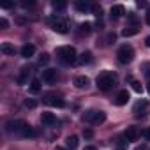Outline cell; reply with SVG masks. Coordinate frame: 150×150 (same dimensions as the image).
<instances>
[{"label": "cell", "mask_w": 150, "mask_h": 150, "mask_svg": "<svg viewBox=\"0 0 150 150\" xmlns=\"http://www.w3.org/2000/svg\"><path fill=\"white\" fill-rule=\"evenodd\" d=\"M145 44H146V46H148V48H150V35H148V37H146V39H145Z\"/></svg>", "instance_id": "d590c367"}, {"label": "cell", "mask_w": 150, "mask_h": 150, "mask_svg": "<svg viewBox=\"0 0 150 150\" xmlns=\"http://www.w3.org/2000/svg\"><path fill=\"white\" fill-rule=\"evenodd\" d=\"M34 53H35V46L34 44H25L21 48V57L23 58H30V57H34Z\"/></svg>", "instance_id": "5bb4252c"}, {"label": "cell", "mask_w": 150, "mask_h": 150, "mask_svg": "<svg viewBox=\"0 0 150 150\" xmlns=\"http://www.w3.org/2000/svg\"><path fill=\"white\" fill-rule=\"evenodd\" d=\"M65 6H67L65 2H53V7H55V9H58V11L65 9Z\"/></svg>", "instance_id": "83f0119b"}, {"label": "cell", "mask_w": 150, "mask_h": 150, "mask_svg": "<svg viewBox=\"0 0 150 150\" xmlns=\"http://www.w3.org/2000/svg\"><path fill=\"white\" fill-rule=\"evenodd\" d=\"M85 150H96V146H85Z\"/></svg>", "instance_id": "74e56055"}, {"label": "cell", "mask_w": 150, "mask_h": 150, "mask_svg": "<svg viewBox=\"0 0 150 150\" xmlns=\"http://www.w3.org/2000/svg\"><path fill=\"white\" fill-rule=\"evenodd\" d=\"M145 21H146V25H150V11L146 13V16H145Z\"/></svg>", "instance_id": "836d02e7"}, {"label": "cell", "mask_w": 150, "mask_h": 150, "mask_svg": "<svg viewBox=\"0 0 150 150\" xmlns=\"http://www.w3.org/2000/svg\"><path fill=\"white\" fill-rule=\"evenodd\" d=\"M90 30H92V25H90L88 21L80 25V32H81V34H90Z\"/></svg>", "instance_id": "603a6c76"}, {"label": "cell", "mask_w": 150, "mask_h": 150, "mask_svg": "<svg viewBox=\"0 0 150 150\" xmlns=\"http://www.w3.org/2000/svg\"><path fill=\"white\" fill-rule=\"evenodd\" d=\"M145 136H146V138L150 139V127H146V131H145Z\"/></svg>", "instance_id": "e575fe53"}, {"label": "cell", "mask_w": 150, "mask_h": 150, "mask_svg": "<svg viewBox=\"0 0 150 150\" xmlns=\"http://www.w3.org/2000/svg\"><path fill=\"white\" fill-rule=\"evenodd\" d=\"M138 136H139L138 127L131 125V127H127V129H125V138H127L129 141H136V139H138Z\"/></svg>", "instance_id": "30bf717a"}, {"label": "cell", "mask_w": 150, "mask_h": 150, "mask_svg": "<svg viewBox=\"0 0 150 150\" xmlns=\"http://www.w3.org/2000/svg\"><path fill=\"white\" fill-rule=\"evenodd\" d=\"M92 11L97 14V16H101V13H103V9H101V6H97V4H94L92 6Z\"/></svg>", "instance_id": "f1b7e54d"}, {"label": "cell", "mask_w": 150, "mask_h": 150, "mask_svg": "<svg viewBox=\"0 0 150 150\" xmlns=\"http://www.w3.org/2000/svg\"><path fill=\"white\" fill-rule=\"evenodd\" d=\"M50 23H51V28H53L57 34H67L69 25H67V21H65L64 18L53 16V18H50Z\"/></svg>", "instance_id": "3957f363"}, {"label": "cell", "mask_w": 150, "mask_h": 150, "mask_svg": "<svg viewBox=\"0 0 150 150\" xmlns=\"http://www.w3.org/2000/svg\"><path fill=\"white\" fill-rule=\"evenodd\" d=\"M115 81H117L115 74L106 71V72H103L101 76L97 78V88H99V90H110V88L115 85Z\"/></svg>", "instance_id": "7a4b0ae2"}, {"label": "cell", "mask_w": 150, "mask_h": 150, "mask_svg": "<svg viewBox=\"0 0 150 150\" xmlns=\"http://www.w3.org/2000/svg\"><path fill=\"white\" fill-rule=\"evenodd\" d=\"M65 143H67L69 148H76V146H78V136H69V138L65 139Z\"/></svg>", "instance_id": "44dd1931"}, {"label": "cell", "mask_w": 150, "mask_h": 150, "mask_svg": "<svg viewBox=\"0 0 150 150\" xmlns=\"http://www.w3.org/2000/svg\"><path fill=\"white\" fill-rule=\"evenodd\" d=\"M21 125H23L21 120H9V122L6 124V131H7V132H16V134H20Z\"/></svg>", "instance_id": "ba28073f"}, {"label": "cell", "mask_w": 150, "mask_h": 150, "mask_svg": "<svg viewBox=\"0 0 150 150\" xmlns=\"http://www.w3.org/2000/svg\"><path fill=\"white\" fill-rule=\"evenodd\" d=\"M83 136H85L87 139H90V138L94 136V131H92V129H85V131H83Z\"/></svg>", "instance_id": "f546056e"}, {"label": "cell", "mask_w": 150, "mask_h": 150, "mask_svg": "<svg viewBox=\"0 0 150 150\" xmlns=\"http://www.w3.org/2000/svg\"><path fill=\"white\" fill-rule=\"evenodd\" d=\"M115 39H117V35H115V34H110V35H108V44H111Z\"/></svg>", "instance_id": "1f68e13d"}, {"label": "cell", "mask_w": 150, "mask_h": 150, "mask_svg": "<svg viewBox=\"0 0 150 150\" xmlns=\"http://www.w3.org/2000/svg\"><path fill=\"white\" fill-rule=\"evenodd\" d=\"M42 81H46L48 85H53L57 81V71L55 69H46L42 71Z\"/></svg>", "instance_id": "52a82bcc"}, {"label": "cell", "mask_w": 150, "mask_h": 150, "mask_svg": "<svg viewBox=\"0 0 150 150\" xmlns=\"http://www.w3.org/2000/svg\"><path fill=\"white\" fill-rule=\"evenodd\" d=\"M0 27H2V28H7V27H9V21H7L6 18H0Z\"/></svg>", "instance_id": "4dcf8cb0"}, {"label": "cell", "mask_w": 150, "mask_h": 150, "mask_svg": "<svg viewBox=\"0 0 150 150\" xmlns=\"http://www.w3.org/2000/svg\"><path fill=\"white\" fill-rule=\"evenodd\" d=\"M74 85H76V88H88L90 80H88L87 76H76V80H74Z\"/></svg>", "instance_id": "7c38bea8"}, {"label": "cell", "mask_w": 150, "mask_h": 150, "mask_svg": "<svg viewBox=\"0 0 150 150\" xmlns=\"http://www.w3.org/2000/svg\"><path fill=\"white\" fill-rule=\"evenodd\" d=\"M90 62H92V53H90V51L83 53L81 58H80V64H90Z\"/></svg>", "instance_id": "7402d4cb"}, {"label": "cell", "mask_w": 150, "mask_h": 150, "mask_svg": "<svg viewBox=\"0 0 150 150\" xmlns=\"http://www.w3.org/2000/svg\"><path fill=\"white\" fill-rule=\"evenodd\" d=\"M28 74H30V69H28V67H23V69L20 71V76H18L16 81H18L20 85H25V83L28 81Z\"/></svg>", "instance_id": "9a60e30c"}, {"label": "cell", "mask_w": 150, "mask_h": 150, "mask_svg": "<svg viewBox=\"0 0 150 150\" xmlns=\"http://www.w3.org/2000/svg\"><path fill=\"white\" fill-rule=\"evenodd\" d=\"M0 51H2L4 55H14V46L11 42H2V46H0Z\"/></svg>", "instance_id": "e0dca14e"}, {"label": "cell", "mask_w": 150, "mask_h": 150, "mask_svg": "<svg viewBox=\"0 0 150 150\" xmlns=\"http://www.w3.org/2000/svg\"><path fill=\"white\" fill-rule=\"evenodd\" d=\"M117 57H118V62H120V64H129V62L134 58V50L125 44V46H122V48L118 50Z\"/></svg>", "instance_id": "277c9868"}, {"label": "cell", "mask_w": 150, "mask_h": 150, "mask_svg": "<svg viewBox=\"0 0 150 150\" xmlns=\"http://www.w3.org/2000/svg\"><path fill=\"white\" fill-rule=\"evenodd\" d=\"M44 103L50 104V106H53V108H64V106H65L64 99L58 97V96H55V94H46V96H44Z\"/></svg>", "instance_id": "8992f818"}, {"label": "cell", "mask_w": 150, "mask_h": 150, "mask_svg": "<svg viewBox=\"0 0 150 150\" xmlns=\"http://www.w3.org/2000/svg\"><path fill=\"white\" fill-rule=\"evenodd\" d=\"M13 6H14L13 2H6V4H2V7H4V9H9V7H13Z\"/></svg>", "instance_id": "d6a6232c"}, {"label": "cell", "mask_w": 150, "mask_h": 150, "mask_svg": "<svg viewBox=\"0 0 150 150\" xmlns=\"http://www.w3.org/2000/svg\"><path fill=\"white\" fill-rule=\"evenodd\" d=\"M48 62H50V55H48V53H42V55L39 57V64H41V65H46Z\"/></svg>", "instance_id": "484cf974"}, {"label": "cell", "mask_w": 150, "mask_h": 150, "mask_svg": "<svg viewBox=\"0 0 150 150\" xmlns=\"http://www.w3.org/2000/svg\"><path fill=\"white\" fill-rule=\"evenodd\" d=\"M30 92L32 94H39L41 92V81L39 80H32L30 81Z\"/></svg>", "instance_id": "ffe728a7"}, {"label": "cell", "mask_w": 150, "mask_h": 150, "mask_svg": "<svg viewBox=\"0 0 150 150\" xmlns=\"http://www.w3.org/2000/svg\"><path fill=\"white\" fill-rule=\"evenodd\" d=\"M76 9L78 11H88V9H92V6H88L87 2H76Z\"/></svg>", "instance_id": "d4e9b609"}, {"label": "cell", "mask_w": 150, "mask_h": 150, "mask_svg": "<svg viewBox=\"0 0 150 150\" xmlns=\"http://www.w3.org/2000/svg\"><path fill=\"white\" fill-rule=\"evenodd\" d=\"M146 90H148V94H150V76H148V83H146Z\"/></svg>", "instance_id": "8d00e7d4"}, {"label": "cell", "mask_w": 150, "mask_h": 150, "mask_svg": "<svg viewBox=\"0 0 150 150\" xmlns=\"http://www.w3.org/2000/svg\"><path fill=\"white\" fill-rule=\"evenodd\" d=\"M20 136H23V138L34 136V131H32V127H30L27 122H23V125H21V131H20Z\"/></svg>", "instance_id": "ac0fdd59"}, {"label": "cell", "mask_w": 150, "mask_h": 150, "mask_svg": "<svg viewBox=\"0 0 150 150\" xmlns=\"http://www.w3.org/2000/svg\"><path fill=\"white\" fill-rule=\"evenodd\" d=\"M110 14H111V18H113V20H118L122 14H125V9H124V6H120V4H118V6H113V7H111Z\"/></svg>", "instance_id": "4fadbf2b"}, {"label": "cell", "mask_w": 150, "mask_h": 150, "mask_svg": "<svg viewBox=\"0 0 150 150\" xmlns=\"http://www.w3.org/2000/svg\"><path fill=\"white\" fill-rule=\"evenodd\" d=\"M131 85H132V90H134V92H138V94H141V90H143V87H141V83H139L138 80H131Z\"/></svg>", "instance_id": "cb8c5ba5"}, {"label": "cell", "mask_w": 150, "mask_h": 150, "mask_svg": "<svg viewBox=\"0 0 150 150\" xmlns=\"http://www.w3.org/2000/svg\"><path fill=\"white\" fill-rule=\"evenodd\" d=\"M138 32H139L138 27H129V28H124V30H122V35H124V37H131V35H136Z\"/></svg>", "instance_id": "d6986e66"}, {"label": "cell", "mask_w": 150, "mask_h": 150, "mask_svg": "<svg viewBox=\"0 0 150 150\" xmlns=\"http://www.w3.org/2000/svg\"><path fill=\"white\" fill-rule=\"evenodd\" d=\"M129 99H131L129 92H127V90H120V92L117 94L115 104H117V106H124V104H127V101H129Z\"/></svg>", "instance_id": "9c48e42d"}, {"label": "cell", "mask_w": 150, "mask_h": 150, "mask_svg": "<svg viewBox=\"0 0 150 150\" xmlns=\"http://www.w3.org/2000/svg\"><path fill=\"white\" fill-rule=\"evenodd\" d=\"M25 106L32 110V108H35V106H37V101H35V99H25Z\"/></svg>", "instance_id": "4316f807"}, {"label": "cell", "mask_w": 150, "mask_h": 150, "mask_svg": "<svg viewBox=\"0 0 150 150\" xmlns=\"http://www.w3.org/2000/svg\"><path fill=\"white\" fill-rule=\"evenodd\" d=\"M57 55L60 57V60L64 64L76 62V50H74L72 46H60V48H57Z\"/></svg>", "instance_id": "6da1fadb"}, {"label": "cell", "mask_w": 150, "mask_h": 150, "mask_svg": "<svg viewBox=\"0 0 150 150\" xmlns=\"http://www.w3.org/2000/svg\"><path fill=\"white\" fill-rule=\"evenodd\" d=\"M41 122L46 124V125H55V124H57V117H55L53 113H48V111H46V113L41 115Z\"/></svg>", "instance_id": "8fae6325"}, {"label": "cell", "mask_w": 150, "mask_h": 150, "mask_svg": "<svg viewBox=\"0 0 150 150\" xmlns=\"http://www.w3.org/2000/svg\"><path fill=\"white\" fill-rule=\"evenodd\" d=\"M83 120L85 122H92V124H103L104 120H106V113L104 111H87L85 115H83Z\"/></svg>", "instance_id": "5b68a950"}, {"label": "cell", "mask_w": 150, "mask_h": 150, "mask_svg": "<svg viewBox=\"0 0 150 150\" xmlns=\"http://www.w3.org/2000/svg\"><path fill=\"white\" fill-rule=\"evenodd\" d=\"M148 106H150V103H148L146 99H143V101H138V103L134 104V110H132V111H134L136 115H139V111H143V110H146Z\"/></svg>", "instance_id": "2e32d148"}]
</instances>
